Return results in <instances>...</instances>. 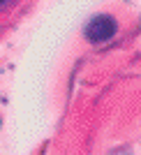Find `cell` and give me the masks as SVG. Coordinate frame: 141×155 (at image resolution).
<instances>
[{
  "label": "cell",
  "mask_w": 141,
  "mask_h": 155,
  "mask_svg": "<svg viewBox=\"0 0 141 155\" xmlns=\"http://www.w3.org/2000/svg\"><path fill=\"white\" fill-rule=\"evenodd\" d=\"M113 32H116V21L111 19V16H95V19L88 23V28H86V37H88L90 42L100 44V42L111 39Z\"/></svg>",
  "instance_id": "obj_1"
}]
</instances>
